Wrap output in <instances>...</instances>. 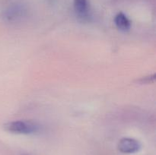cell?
Segmentation results:
<instances>
[{
	"mask_svg": "<svg viewBox=\"0 0 156 155\" xmlns=\"http://www.w3.org/2000/svg\"><path fill=\"white\" fill-rule=\"evenodd\" d=\"M27 15V8L19 0H2L0 2V16L9 24L22 21Z\"/></svg>",
	"mask_w": 156,
	"mask_h": 155,
	"instance_id": "obj_1",
	"label": "cell"
},
{
	"mask_svg": "<svg viewBox=\"0 0 156 155\" xmlns=\"http://www.w3.org/2000/svg\"><path fill=\"white\" fill-rule=\"evenodd\" d=\"M3 128L7 132L18 135H33L41 130V126L30 120H18L5 123Z\"/></svg>",
	"mask_w": 156,
	"mask_h": 155,
	"instance_id": "obj_2",
	"label": "cell"
},
{
	"mask_svg": "<svg viewBox=\"0 0 156 155\" xmlns=\"http://www.w3.org/2000/svg\"><path fill=\"white\" fill-rule=\"evenodd\" d=\"M119 151L126 154H132L140 151L142 144L138 140L133 138H123L119 141L117 144Z\"/></svg>",
	"mask_w": 156,
	"mask_h": 155,
	"instance_id": "obj_3",
	"label": "cell"
},
{
	"mask_svg": "<svg viewBox=\"0 0 156 155\" xmlns=\"http://www.w3.org/2000/svg\"><path fill=\"white\" fill-rule=\"evenodd\" d=\"M73 9L76 16L79 21L83 22L90 21L91 15L88 0H74Z\"/></svg>",
	"mask_w": 156,
	"mask_h": 155,
	"instance_id": "obj_4",
	"label": "cell"
},
{
	"mask_svg": "<svg viewBox=\"0 0 156 155\" xmlns=\"http://www.w3.org/2000/svg\"><path fill=\"white\" fill-rule=\"evenodd\" d=\"M114 24L119 30L127 32L130 30L132 23L129 18L123 12H119L114 17Z\"/></svg>",
	"mask_w": 156,
	"mask_h": 155,
	"instance_id": "obj_5",
	"label": "cell"
}]
</instances>
